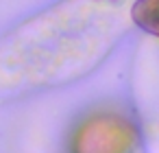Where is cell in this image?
<instances>
[{
    "mask_svg": "<svg viewBox=\"0 0 159 153\" xmlns=\"http://www.w3.org/2000/svg\"><path fill=\"white\" fill-rule=\"evenodd\" d=\"M135 129L118 116H96L87 120L74 140V153H131Z\"/></svg>",
    "mask_w": 159,
    "mask_h": 153,
    "instance_id": "obj_1",
    "label": "cell"
},
{
    "mask_svg": "<svg viewBox=\"0 0 159 153\" xmlns=\"http://www.w3.org/2000/svg\"><path fill=\"white\" fill-rule=\"evenodd\" d=\"M131 18L142 31L159 37V0H135Z\"/></svg>",
    "mask_w": 159,
    "mask_h": 153,
    "instance_id": "obj_2",
    "label": "cell"
}]
</instances>
